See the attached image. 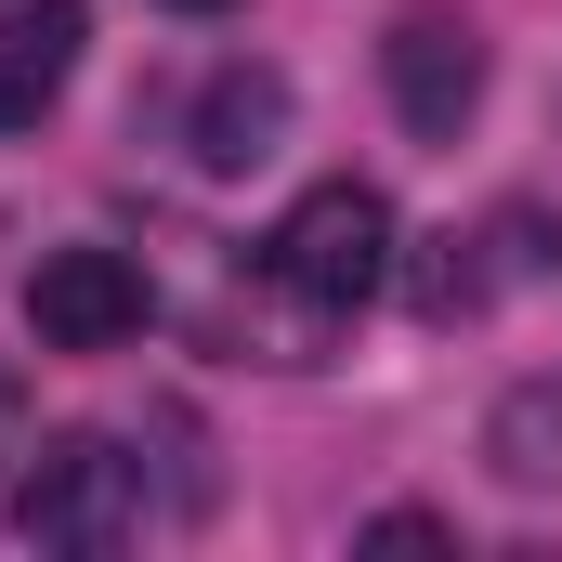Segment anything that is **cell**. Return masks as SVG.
Masks as SVG:
<instances>
[{
	"instance_id": "cell-1",
	"label": "cell",
	"mask_w": 562,
	"mask_h": 562,
	"mask_svg": "<svg viewBox=\"0 0 562 562\" xmlns=\"http://www.w3.org/2000/svg\"><path fill=\"white\" fill-rule=\"evenodd\" d=\"M262 276L301 301V314H367L380 288H393V210H380V183H314V196H288V223L262 236Z\"/></svg>"
},
{
	"instance_id": "cell-2",
	"label": "cell",
	"mask_w": 562,
	"mask_h": 562,
	"mask_svg": "<svg viewBox=\"0 0 562 562\" xmlns=\"http://www.w3.org/2000/svg\"><path fill=\"white\" fill-rule=\"evenodd\" d=\"M13 524L40 550H119L144 524V458H119L105 431H53L26 458V484H13Z\"/></svg>"
},
{
	"instance_id": "cell-3",
	"label": "cell",
	"mask_w": 562,
	"mask_h": 562,
	"mask_svg": "<svg viewBox=\"0 0 562 562\" xmlns=\"http://www.w3.org/2000/svg\"><path fill=\"white\" fill-rule=\"evenodd\" d=\"M380 92H393V119H406L419 144H458V132H471V105H484V40H471V13L406 0L393 40H380Z\"/></svg>"
},
{
	"instance_id": "cell-4",
	"label": "cell",
	"mask_w": 562,
	"mask_h": 562,
	"mask_svg": "<svg viewBox=\"0 0 562 562\" xmlns=\"http://www.w3.org/2000/svg\"><path fill=\"white\" fill-rule=\"evenodd\" d=\"M26 327L53 353H119V340H144V262L132 249H53L26 276Z\"/></svg>"
},
{
	"instance_id": "cell-5",
	"label": "cell",
	"mask_w": 562,
	"mask_h": 562,
	"mask_svg": "<svg viewBox=\"0 0 562 562\" xmlns=\"http://www.w3.org/2000/svg\"><path fill=\"white\" fill-rule=\"evenodd\" d=\"M92 13L79 0H0V132H40V105L79 79Z\"/></svg>"
},
{
	"instance_id": "cell-6",
	"label": "cell",
	"mask_w": 562,
	"mask_h": 562,
	"mask_svg": "<svg viewBox=\"0 0 562 562\" xmlns=\"http://www.w3.org/2000/svg\"><path fill=\"white\" fill-rule=\"evenodd\" d=\"M288 132V79L276 66H210V92H196V157L210 170H249V157H276Z\"/></svg>"
},
{
	"instance_id": "cell-7",
	"label": "cell",
	"mask_w": 562,
	"mask_h": 562,
	"mask_svg": "<svg viewBox=\"0 0 562 562\" xmlns=\"http://www.w3.org/2000/svg\"><path fill=\"white\" fill-rule=\"evenodd\" d=\"M484 458H497V484L550 497V484H562V380H524V393H497V419H484Z\"/></svg>"
},
{
	"instance_id": "cell-8",
	"label": "cell",
	"mask_w": 562,
	"mask_h": 562,
	"mask_svg": "<svg viewBox=\"0 0 562 562\" xmlns=\"http://www.w3.org/2000/svg\"><path fill=\"white\" fill-rule=\"evenodd\" d=\"M26 419H40V406H26V380H13V353H0V471L26 458Z\"/></svg>"
},
{
	"instance_id": "cell-9",
	"label": "cell",
	"mask_w": 562,
	"mask_h": 562,
	"mask_svg": "<svg viewBox=\"0 0 562 562\" xmlns=\"http://www.w3.org/2000/svg\"><path fill=\"white\" fill-rule=\"evenodd\" d=\"M367 537H380V550H445V524H431V510H380Z\"/></svg>"
},
{
	"instance_id": "cell-10",
	"label": "cell",
	"mask_w": 562,
	"mask_h": 562,
	"mask_svg": "<svg viewBox=\"0 0 562 562\" xmlns=\"http://www.w3.org/2000/svg\"><path fill=\"white\" fill-rule=\"evenodd\" d=\"M170 13H236V0H170Z\"/></svg>"
}]
</instances>
